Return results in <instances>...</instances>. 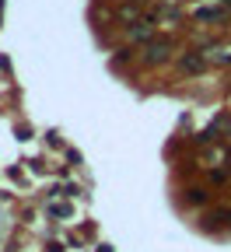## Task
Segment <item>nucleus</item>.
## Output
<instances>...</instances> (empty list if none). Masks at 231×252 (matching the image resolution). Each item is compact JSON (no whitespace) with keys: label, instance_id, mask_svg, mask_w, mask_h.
Here are the masks:
<instances>
[{"label":"nucleus","instance_id":"1","mask_svg":"<svg viewBox=\"0 0 231 252\" xmlns=\"http://www.w3.org/2000/svg\"><path fill=\"white\" fill-rule=\"evenodd\" d=\"M172 56V42L168 39H154V42H147V49L140 53V60L147 63V67H158V63H165Z\"/></svg>","mask_w":231,"mask_h":252},{"label":"nucleus","instance_id":"2","mask_svg":"<svg viewBox=\"0 0 231 252\" xmlns=\"http://www.w3.org/2000/svg\"><path fill=\"white\" fill-rule=\"evenodd\" d=\"M182 70L186 74H203L207 70V56L203 53H186L182 56Z\"/></svg>","mask_w":231,"mask_h":252},{"label":"nucleus","instance_id":"3","mask_svg":"<svg viewBox=\"0 0 231 252\" xmlns=\"http://www.w3.org/2000/svg\"><path fill=\"white\" fill-rule=\"evenodd\" d=\"M151 32H154L151 21H133V25L126 28V35L133 39V42H147V39H151Z\"/></svg>","mask_w":231,"mask_h":252},{"label":"nucleus","instance_id":"4","mask_svg":"<svg viewBox=\"0 0 231 252\" xmlns=\"http://www.w3.org/2000/svg\"><path fill=\"white\" fill-rule=\"evenodd\" d=\"M196 18L200 21H228V7H200Z\"/></svg>","mask_w":231,"mask_h":252},{"label":"nucleus","instance_id":"5","mask_svg":"<svg viewBox=\"0 0 231 252\" xmlns=\"http://www.w3.org/2000/svg\"><path fill=\"white\" fill-rule=\"evenodd\" d=\"M186 200H189V203H196V207H200V203H207V189H200V186L186 189Z\"/></svg>","mask_w":231,"mask_h":252},{"label":"nucleus","instance_id":"6","mask_svg":"<svg viewBox=\"0 0 231 252\" xmlns=\"http://www.w3.org/2000/svg\"><path fill=\"white\" fill-rule=\"evenodd\" d=\"M224 4H228V7H231V0H224Z\"/></svg>","mask_w":231,"mask_h":252}]
</instances>
